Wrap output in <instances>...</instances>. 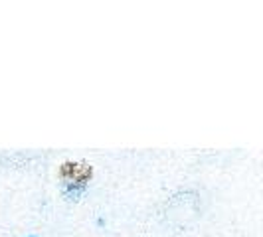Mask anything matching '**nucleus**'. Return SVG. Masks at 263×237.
<instances>
[{
	"label": "nucleus",
	"mask_w": 263,
	"mask_h": 237,
	"mask_svg": "<svg viewBox=\"0 0 263 237\" xmlns=\"http://www.w3.org/2000/svg\"><path fill=\"white\" fill-rule=\"evenodd\" d=\"M85 192V180H71V182H66L64 186V194H66L67 200H79V196Z\"/></svg>",
	"instance_id": "nucleus-1"
},
{
	"label": "nucleus",
	"mask_w": 263,
	"mask_h": 237,
	"mask_svg": "<svg viewBox=\"0 0 263 237\" xmlns=\"http://www.w3.org/2000/svg\"><path fill=\"white\" fill-rule=\"evenodd\" d=\"M32 237H34V235H32Z\"/></svg>",
	"instance_id": "nucleus-2"
}]
</instances>
